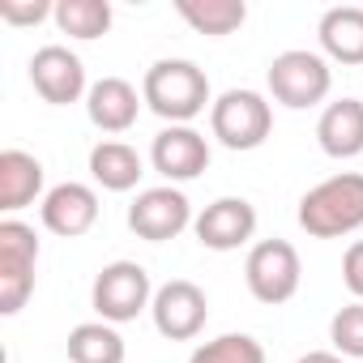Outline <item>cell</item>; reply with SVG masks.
Here are the masks:
<instances>
[{
	"label": "cell",
	"mask_w": 363,
	"mask_h": 363,
	"mask_svg": "<svg viewBox=\"0 0 363 363\" xmlns=\"http://www.w3.org/2000/svg\"><path fill=\"white\" fill-rule=\"evenodd\" d=\"M193 223H197V218H193L189 197L179 193V189H171V184L145 189V193H137V201L128 206V231L141 235V240H150V244L175 240L179 231L193 227Z\"/></svg>",
	"instance_id": "9"
},
{
	"label": "cell",
	"mask_w": 363,
	"mask_h": 363,
	"mask_svg": "<svg viewBox=\"0 0 363 363\" xmlns=\"http://www.w3.org/2000/svg\"><path fill=\"white\" fill-rule=\"evenodd\" d=\"M56 5H48V0H5L0 5V22H9V26H39L43 18H52Z\"/></svg>",
	"instance_id": "24"
},
{
	"label": "cell",
	"mask_w": 363,
	"mask_h": 363,
	"mask_svg": "<svg viewBox=\"0 0 363 363\" xmlns=\"http://www.w3.org/2000/svg\"><path fill=\"white\" fill-rule=\"evenodd\" d=\"M193 231H197L201 248H210V252H235V248H244L257 235V210L244 197H218V201H210L197 214Z\"/></svg>",
	"instance_id": "12"
},
{
	"label": "cell",
	"mask_w": 363,
	"mask_h": 363,
	"mask_svg": "<svg viewBox=\"0 0 363 363\" xmlns=\"http://www.w3.org/2000/svg\"><path fill=\"white\" fill-rule=\"evenodd\" d=\"M141 103H145V99L137 94L133 82H124V77H103V82H94L90 94H86V116H90V124L103 128V133H128V128L137 124V116H141Z\"/></svg>",
	"instance_id": "14"
},
{
	"label": "cell",
	"mask_w": 363,
	"mask_h": 363,
	"mask_svg": "<svg viewBox=\"0 0 363 363\" xmlns=\"http://www.w3.org/2000/svg\"><path fill=\"white\" fill-rule=\"evenodd\" d=\"M316 141L329 158H359L363 154V103L337 99L316 120Z\"/></svg>",
	"instance_id": "15"
},
{
	"label": "cell",
	"mask_w": 363,
	"mask_h": 363,
	"mask_svg": "<svg viewBox=\"0 0 363 363\" xmlns=\"http://www.w3.org/2000/svg\"><path fill=\"white\" fill-rule=\"evenodd\" d=\"M295 363H346L337 350H308V354H299Z\"/></svg>",
	"instance_id": "26"
},
{
	"label": "cell",
	"mask_w": 363,
	"mask_h": 363,
	"mask_svg": "<svg viewBox=\"0 0 363 363\" xmlns=\"http://www.w3.org/2000/svg\"><path fill=\"white\" fill-rule=\"evenodd\" d=\"M150 162L167 184H184L210 167V141L193 124H167L150 145Z\"/></svg>",
	"instance_id": "11"
},
{
	"label": "cell",
	"mask_w": 363,
	"mask_h": 363,
	"mask_svg": "<svg viewBox=\"0 0 363 363\" xmlns=\"http://www.w3.org/2000/svg\"><path fill=\"white\" fill-rule=\"evenodd\" d=\"M90 175L107 193H133L137 179L145 175V162L128 141H99L90 150Z\"/></svg>",
	"instance_id": "18"
},
{
	"label": "cell",
	"mask_w": 363,
	"mask_h": 363,
	"mask_svg": "<svg viewBox=\"0 0 363 363\" xmlns=\"http://www.w3.org/2000/svg\"><path fill=\"white\" fill-rule=\"evenodd\" d=\"M342 282H346V291L363 303V240H354V244L346 248V257H342Z\"/></svg>",
	"instance_id": "25"
},
{
	"label": "cell",
	"mask_w": 363,
	"mask_h": 363,
	"mask_svg": "<svg viewBox=\"0 0 363 363\" xmlns=\"http://www.w3.org/2000/svg\"><path fill=\"white\" fill-rule=\"evenodd\" d=\"M189 363H265V346L252 333H223L214 342H201Z\"/></svg>",
	"instance_id": "22"
},
{
	"label": "cell",
	"mask_w": 363,
	"mask_h": 363,
	"mask_svg": "<svg viewBox=\"0 0 363 363\" xmlns=\"http://www.w3.org/2000/svg\"><path fill=\"white\" fill-rule=\"evenodd\" d=\"M141 99L167 124H193L206 107H214L210 77L193 60H154L141 77Z\"/></svg>",
	"instance_id": "1"
},
{
	"label": "cell",
	"mask_w": 363,
	"mask_h": 363,
	"mask_svg": "<svg viewBox=\"0 0 363 363\" xmlns=\"http://www.w3.org/2000/svg\"><path fill=\"white\" fill-rule=\"evenodd\" d=\"M265 82H269V94L274 103L291 107V111H303V107H316L329 99L333 90V69L320 52H308V48H291L282 56L269 60L265 69Z\"/></svg>",
	"instance_id": "3"
},
{
	"label": "cell",
	"mask_w": 363,
	"mask_h": 363,
	"mask_svg": "<svg viewBox=\"0 0 363 363\" xmlns=\"http://www.w3.org/2000/svg\"><path fill=\"white\" fill-rule=\"evenodd\" d=\"M244 282H248V291H252L257 303L278 308V303L295 299V291L303 282V265H299L295 244H286V240H261V244H252V252L244 261Z\"/></svg>",
	"instance_id": "7"
},
{
	"label": "cell",
	"mask_w": 363,
	"mask_h": 363,
	"mask_svg": "<svg viewBox=\"0 0 363 363\" xmlns=\"http://www.w3.org/2000/svg\"><path fill=\"white\" fill-rule=\"evenodd\" d=\"M30 86L39 90L43 103L52 107H69L82 94H90L86 86V65L77 52H69L65 43H48L30 56Z\"/></svg>",
	"instance_id": "10"
},
{
	"label": "cell",
	"mask_w": 363,
	"mask_h": 363,
	"mask_svg": "<svg viewBox=\"0 0 363 363\" xmlns=\"http://www.w3.org/2000/svg\"><path fill=\"white\" fill-rule=\"evenodd\" d=\"M52 18L69 39H99L111 30V0H60Z\"/></svg>",
	"instance_id": "21"
},
{
	"label": "cell",
	"mask_w": 363,
	"mask_h": 363,
	"mask_svg": "<svg viewBox=\"0 0 363 363\" xmlns=\"http://www.w3.org/2000/svg\"><path fill=\"white\" fill-rule=\"evenodd\" d=\"M295 218H299V227L312 240L354 235L363 227V175L359 171H342V175L320 179L316 189H308L299 197Z\"/></svg>",
	"instance_id": "2"
},
{
	"label": "cell",
	"mask_w": 363,
	"mask_h": 363,
	"mask_svg": "<svg viewBox=\"0 0 363 363\" xmlns=\"http://www.w3.org/2000/svg\"><path fill=\"white\" fill-rule=\"evenodd\" d=\"M35 265H39V235L22 218L0 223V312L18 316L35 291Z\"/></svg>",
	"instance_id": "6"
},
{
	"label": "cell",
	"mask_w": 363,
	"mask_h": 363,
	"mask_svg": "<svg viewBox=\"0 0 363 363\" xmlns=\"http://www.w3.org/2000/svg\"><path fill=\"white\" fill-rule=\"evenodd\" d=\"M150 316H154V329L171 342H193L206 320H210V299L197 282L189 278H171L154 291V303H150Z\"/></svg>",
	"instance_id": "8"
},
{
	"label": "cell",
	"mask_w": 363,
	"mask_h": 363,
	"mask_svg": "<svg viewBox=\"0 0 363 363\" xmlns=\"http://www.w3.org/2000/svg\"><path fill=\"white\" fill-rule=\"evenodd\" d=\"M124 337L107 320H86L69 329V363H124Z\"/></svg>",
	"instance_id": "20"
},
{
	"label": "cell",
	"mask_w": 363,
	"mask_h": 363,
	"mask_svg": "<svg viewBox=\"0 0 363 363\" xmlns=\"http://www.w3.org/2000/svg\"><path fill=\"white\" fill-rule=\"evenodd\" d=\"M175 13L184 18L197 35H235L248 22V5L244 0H175Z\"/></svg>",
	"instance_id": "19"
},
{
	"label": "cell",
	"mask_w": 363,
	"mask_h": 363,
	"mask_svg": "<svg viewBox=\"0 0 363 363\" xmlns=\"http://www.w3.org/2000/svg\"><path fill=\"white\" fill-rule=\"evenodd\" d=\"M39 218L52 235L60 240H77L86 235L94 223H99V193L90 184H77V179H65L52 193H43V206H39Z\"/></svg>",
	"instance_id": "13"
},
{
	"label": "cell",
	"mask_w": 363,
	"mask_h": 363,
	"mask_svg": "<svg viewBox=\"0 0 363 363\" xmlns=\"http://www.w3.org/2000/svg\"><path fill=\"white\" fill-rule=\"evenodd\" d=\"M210 133L227 150H261L274 133V107L257 90H227L210 107Z\"/></svg>",
	"instance_id": "4"
},
{
	"label": "cell",
	"mask_w": 363,
	"mask_h": 363,
	"mask_svg": "<svg viewBox=\"0 0 363 363\" xmlns=\"http://www.w3.org/2000/svg\"><path fill=\"white\" fill-rule=\"evenodd\" d=\"M329 342L342 359H363V303H346L329 320Z\"/></svg>",
	"instance_id": "23"
},
{
	"label": "cell",
	"mask_w": 363,
	"mask_h": 363,
	"mask_svg": "<svg viewBox=\"0 0 363 363\" xmlns=\"http://www.w3.org/2000/svg\"><path fill=\"white\" fill-rule=\"evenodd\" d=\"M325 60L337 65H363V9L359 5H337L320 18L316 26Z\"/></svg>",
	"instance_id": "17"
},
{
	"label": "cell",
	"mask_w": 363,
	"mask_h": 363,
	"mask_svg": "<svg viewBox=\"0 0 363 363\" xmlns=\"http://www.w3.org/2000/svg\"><path fill=\"white\" fill-rule=\"evenodd\" d=\"M90 303H94L99 320L128 325V320H137L154 303V282H150L145 265H137V261H111V265L99 269V278L90 286Z\"/></svg>",
	"instance_id": "5"
},
{
	"label": "cell",
	"mask_w": 363,
	"mask_h": 363,
	"mask_svg": "<svg viewBox=\"0 0 363 363\" xmlns=\"http://www.w3.org/2000/svg\"><path fill=\"white\" fill-rule=\"evenodd\" d=\"M39 193H43V162L26 150L0 154V210L18 214V210L35 206Z\"/></svg>",
	"instance_id": "16"
}]
</instances>
